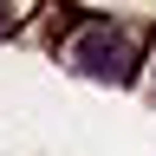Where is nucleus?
<instances>
[{
    "label": "nucleus",
    "mask_w": 156,
    "mask_h": 156,
    "mask_svg": "<svg viewBox=\"0 0 156 156\" xmlns=\"http://www.w3.org/2000/svg\"><path fill=\"white\" fill-rule=\"evenodd\" d=\"M65 65L85 72V78H104V85H124L136 52H130V33L111 26V20H78L65 33Z\"/></svg>",
    "instance_id": "nucleus-1"
},
{
    "label": "nucleus",
    "mask_w": 156,
    "mask_h": 156,
    "mask_svg": "<svg viewBox=\"0 0 156 156\" xmlns=\"http://www.w3.org/2000/svg\"><path fill=\"white\" fill-rule=\"evenodd\" d=\"M7 26H13V13H7V7H0V33H7Z\"/></svg>",
    "instance_id": "nucleus-2"
}]
</instances>
